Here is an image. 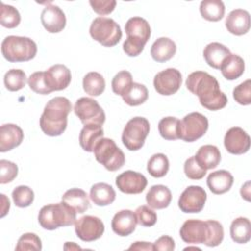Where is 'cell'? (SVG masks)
Segmentation results:
<instances>
[{"label":"cell","instance_id":"6da1fadb","mask_svg":"<svg viewBox=\"0 0 251 251\" xmlns=\"http://www.w3.org/2000/svg\"><path fill=\"white\" fill-rule=\"evenodd\" d=\"M187 89L199 99L200 104L211 111H218L226 107L227 97L220 89L218 80L203 71L191 73L185 81Z\"/></svg>","mask_w":251,"mask_h":251},{"label":"cell","instance_id":"7a4b0ae2","mask_svg":"<svg viewBox=\"0 0 251 251\" xmlns=\"http://www.w3.org/2000/svg\"><path fill=\"white\" fill-rule=\"evenodd\" d=\"M72 104L66 97L57 96L47 102L39 120L41 130L49 136H59L67 128Z\"/></svg>","mask_w":251,"mask_h":251},{"label":"cell","instance_id":"3957f363","mask_svg":"<svg viewBox=\"0 0 251 251\" xmlns=\"http://www.w3.org/2000/svg\"><path fill=\"white\" fill-rule=\"evenodd\" d=\"M76 212L65 202L43 206L38 213V223L44 229L54 230L75 223Z\"/></svg>","mask_w":251,"mask_h":251},{"label":"cell","instance_id":"277c9868","mask_svg":"<svg viewBox=\"0 0 251 251\" xmlns=\"http://www.w3.org/2000/svg\"><path fill=\"white\" fill-rule=\"evenodd\" d=\"M1 52L4 58L11 63L27 62L35 57L37 46L28 37L9 35L2 41Z\"/></svg>","mask_w":251,"mask_h":251},{"label":"cell","instance_id":"5b68a950","mask_svg":"<svg viewBox=\"0 0 251 251\" xmlns=\"http://www.w3.org/2000/svg\"><path fill=\"white\" fill-rule=\"evenodd\" d=\"M93 153L96 161L110 172L120 170L126 163L124 152L111 138L102 137L94 146Z\"/></svg>","mask_w":251,"mask_h":251},{"label":"cell","instance_id":"8992f818","mask_svg":"<svg viewBox=\"0 0 251 251\" xmlns=\"http://www.w3.org/2000/svg\"><path fill=\"white\" fill-rule=\"evenodd\" d=\"M90 36L106 47H113L119 43L122 38L120 25L110 18L97 17L89 27Z\"/></svg>","mask_w":251,"mask_h":251},{"label":"cell","instance_id":"52a82bcc","mask_svg":"<svg viewBox=\"0 0 251 251\" xmlns=\"http://www.w3.org/2000/svg\"><path fill=\"white\" fill-rule=\"evenodd\" d=\"M149 130L150 125L146 118L134 117L125 126L122 134V141L128 150H139L144 145Z\"/></svg>","mask_w":251,"mask_h":251},{"label":"cell","instance_id":"ba28073f","mask_svg":"<svg viewBox=\"0 0 251 251\" xmlns=\"http://www.w3.org/2000/svg\"><path fill=\"white\" fill-rule=\"evenodd\" d=\"M75 114L83 124L86 125H100L105 123L106 115L104 110L98 102L89 97H81L77 99L74 107Z\"/></svg>","mask_w":251,"mask_h":251},{"label":"cell","instance_id":"9c48e42d","mask_svg":"<svg viewBox=\"0 0 251 251\" xmlns=\"http://www.w3.org/2000/svg\"><path fill=\"white\" fill-rule=\"evenodd\" d=\"M208 119L198 112L186 115L180 121V139L193 142L202 137L208 130Z\"/></svg>","mask_w":251,"mask_h":251},{"label":"cell","instance_id":"30bf717a","mask_svg":"<svg viewBox=\"0 0 251 251\" xmlns=\"http://www.w3.org/2000/svg\"><path fill=\"white\" fill-rule=\"evenodd\" d=\"M75 230L79 239L91 242L99 239L103 235L105 226L98 217L86 215L75 221Z\"/></svg>","mask_w":251,"mask_h":251},{"label":"cell","instance_id":"8fae6325","mask_svg":"<svg viewBox=\"0 0 251 251\" xmlns=\"http://www.w3.org/2000/svg\"><path fill=\"white\" fill-rule=\"evenodd\" d=\"M207 200V193L201 186L186 187L178 198V207L183 213H199L203 210Z\"/></svg>","mask_w":251,"mask_h":251},{"label":"cell","instance_id":"7c38bea8","mask_svg":"<svg viewBox=\"0 0 251 251\" xmlns=\"http://www.w3.org/2000/svg\"><path fill=\"white\" fill-rule=\"evenodd\" d=\"M182 76L178 70L175 68H168L159 72L153 80L156 91L161 95H173L180 87Z\"/></svg>","mask_w":251,"mask_h":251},{"label":"cell","instance_id":"4fadbf2b","mask_svg":"<svg viewBox=\"0 0 251 251\" xmlns=\"http://www.w3.org/2000/svg\"><path fill=\"white\" fill-rule=\"evenodd\" d=\"M179 235L181 239L190 244H205L209 237V226L207 221L190 219L185 221L180 229Z\"/></svg>","mask_w":251,"mask_h":251},{"label":"cell","instance_id":"5bb4252c","mask_svg":"<svg viewBox=\"0 0 251 251\" xmlns=\"http://www.w3.org/2000/svg\"><path fill=\"white\" fill-rule=\"evenodd\" d=\"M116 185L126 194H139L145 189L147 179L142 174L129 170L116 177Z\"/></svg>","mask_w":251,"mask_h":251},{"label":"cell","instance_id":"9a60e30c","mask_svg":"<svg viewBox=\"0 0 251 251\" xmlns=\"http://www.w3.org/2000/svg\"><path fill=\"white\" fill-rule=\"evenodd\" d=\"M224 144L226 151L230 154L241 155L250 148V136L241 127L233 126L226 131Z\"/></svg>","mask_w":251,"mask_h":251},{"label":"cell","instance_id":"2e32d148","mask_svg":"<svg viewBox=\"0 0 251 251\" xmlns=\"http://www.w3.org/2000/svg\"><path fill=\"white\" fill-rule=\"evenodd\" d=\"M44 77L51 92L67 88L72 80L71 71L62 64L51 66L44 72Z\"/></svg>","mask_w":251,"mask_h":251},{"label":"cell","instance_id":"e0dca14e","mask_svg":"<svg viewBox=\"0 0 251 251\" xmlns=\"http://www.w3.org/2000/svg\"><path fill=\"white\" fill-rule=\"evenodd\" d=\"M40 21L44 28L50 33L62 31L66 26L65 13L56 5L48 4L41 12Z\"/></svg>","mask_w":251,"mask_h":251},{"label":"cell","instance_id":"ac0fdd59","mask_svg":"<svg viewBox=\"0 0 251 251\" xmlns=\"http://www.w3.org/2000/svg\"><path fill=\"white\" fill-rule=\"evenodd\" d=\"M137 219L135 213L130 210H121L117 212L112 220L111 226L113 231L119 236L131 234L136 227Z\"/></svg>","mask_w":251,"mask_h":251},{"label":"cell","instance_id":"d6986e66","mask_svg":"<svg viewBox=\"0 0 251 251\" xmlns=\"http://www.w3.org/2000/svg\"><path fill=\"white\" fill-rule=\"evenodd\" d=\"M24 140L22 128L15 124H4L0 127V152H7L19 146Z\"/></svg>","mask_w":251,"mask_h":251},{"label":"cell","instance_id":"ffe728a7","mask_svg":"<svg viewBox=\"0 0 251 251\" xmlns=\"http://www.w3.org/2000/svg\"><path fill=\"white\" fill-rule=\"evenodd\" d=\"M227 31L234 35H243L250 29V15L246 10H232L226 19Z\"/></svg>","mask_w":251,"mask_h":251},{"label":"cell","instance_id":"44dd1931","mask_svg":"<svg viewBox=\"0 0 251 251\" xmlns=\"http://www.w3.org/2000/svg\"><path fill=\"white\" fill-rule=\"evenodd\" d=\"M125 30L128 38L139 41L144 45L151 35V28L148 22L141 17H132L128 19L125 25Z\"/></svg>","mask_w":251,"mask_h":251},{"label":"cell","instance_id":"7402d4cb","mask_svg":"<svg viewBox=\"0 0 251 251\" xmlns=\"http://www.w3.org/2000/svg\"><path fill=\"white\" fill-rule=\"evenodd\" d=\"M233 184L232 175L226 170H219L211 173L207 177V185L214 194H224L227 192Z\"/></svg>","mask_w":251,"mask_h":251},{"label":"cell","instance_id":"603a6c76","mask_svg":"<svg viewBox=\"0 0 251 251\" xmlns=\"http://www.w3.org/2000/svg\"><path fill=\"white\" fill-rule=\"evenodd\" d=\"M229 49L220 42H211L203 50V56L206 63L217 70H220L224 61L230 55Z\"/></svg>","mask_w":251,"mask_h":251},{"label":"cell","instance_id":"cb8c5ba5","mask_svg":"<svg viewBox=\"0 0 251 251\" xmlns=\"http://www.w3.org/2000/svg\"><path fill=\"white\" fill-rule=\"evenodd\" d=\"M172 201L171 190L163 184H156L150 187L146 193V202L153 209H165Z\"/></svg>","mask_w":251,"mask_h":251},{"label":"cell","instance_id":"d4e9b609","mask_svg":"<svg viewBox=\"0 0 251 251\" xmlns=\"http://www.w3.org/2000/svg\"><path fill=\"white\" fill-rule=\"evenodd\" d=\"M176 52V43L168 37L158 38L151 46V56L154 61L164 63L171 60Z\"/></svg>","mask_w":251,"mask_h":251},{"label":"cell","instance_id":"484cf974","mask_svg":"<svg viewBox=\"0 0 251 251\" xmlns=\"http://www.w3.org/2000/svg\"><path fill=\"white\" fill-rule=\"evenodd\" d=\"M62 201L75 209L78 214H82L90 208L88 195L80 188H71L67 190L62 196Z\"/></svg>","mask_w":251,"mask_h":251},{"label":"cell","instance_id":"4316f807","mask_svg":"<svg viewBox=\"0 0 251 251\" xmlns=\"http://www.w3.org/2000/svg\"><path fill=\"white\" fill-rule=\"evenodd\" d=\"M104 130L100 125L83 126L79 133V145L86 152H93L96 143L103 137Z\"/></svg>","mask_w":251,"mask_h":251},{"label":"cell","instance_id":"83f0119b","mask_svg":"<svg viewBox=\"0 0 251 251\" xmlns=\"http://www.w3.org/2000/svg\"><path fill=\"white\" fill-rule=\"evenodd\" d=\"M204 170L215 169L221 162V153L217 146L207 144L201 146L194 156Z\"/></svg>","mask_w":251,"mask_h":251},{"label":"cell","instance_id":"f1b7e54d","mask_svg":"<svg viewBox=\"0 0 251 251\" xmlns=\"http://www.w3.org/2000/svg\"><path fill=\"white\" fill-rule=\"evenodd\" d=\"M90 199L97 206H108L116 199V191L114 188L105 182H98L90 188Z\"/></svg>","mask_w":251,"mask_h":251},{"label":"cell","instance_id":"f546056e","mask_svg":"<svg viewBox=\"0 0 251 251\" xmlns=\"http://www.w3.org/2000/svg\"><path fill=\"white\" fill-rule=\"evenodd\" d=\"M223 76L227 80H234L240 77L245 70L244 60L235 54H230L220 68Z\"/></svg>","mask_w":251,"mask_h":251},{"label":"cell","instance_id":"4dcf8cb0","mask_svg":"<svg viewBox=\"0 0 251 251\" xmlns=\"http://www.w3.org/2000/svg\"><path fill=\"white\" fill-rule=\"evenodd\" d=\"M231 239L239 244L247 243L251 237V224L245 217L234 219L229 228Z\"/></svg>","mask_w":251,"mask_h":251},{"label":"cell","instance_id":"1f68e13d","mask_svg":"<svg viewBox=\"0 0 251 251\" xmlns=\"http://www.w3.org/2000/svg\"><path fill=\"white\" fill-rule=\"evenodd\" d=\"M200 14L209 22H218L225 16V5L221 0H203L200 3Z\"/></svg>","mask_w":251,"mask_h":251},{"label":"cell","instance_id":"d6a6232c","mask_svg":"<svg viewBox=\"0 0 251 251\" xmlns=\"http://www.w3.org/2000/svg\"><path fill=\"white\" fill-rule=\"evenodd\" d=\"M158 129L166 140L180 139V121L176 117H165L160 120Z\"/></svg>","mask_w":251,"mask_h":251},{"label":"cell","instance_id":"836d02e7","mask_svg":"<svg viewBox=\"0 0 251 251\" xmlns=\"http://www.w3.org/2000/svg\"><path fill=\"white\" fill-rule=\"evenodd\" d=\"M122 97L126 104L129 106H138L147 100L148 90L145 85L138 82H132Z\"/></svg>","mask_w":251,"mask_h":251},{"label":"cell","instance_id":"e575fe53","mask_svg":"<svg viewBox=\"0 0 251 251\" xmlns=\"http://www.w3.org/2000/svg\"><path fill=\"white\" fill-rule=\"evenodd\" d=\"M83 90L90 96H99L105 90V79L97 72L87 73L82 79Z\"/></svg>","mask_w":251,"mask_h":251},{"label":"cell","instance_id":"d590c367","mask_svg":"<svg viewBox=\"0 0 251 251\" xmlns=\"http://www.w3.org/2000/svg\"><path fill=\"white\" fill-rule=\"evenodd\" d=\"M170 163L167 156L163 153H157L150 157L147 163V172L153 177H163L167 175Z\"/></svg>","mask_w":251,"mask_h":251},{"label":"cell","instance_id":"8d00e7d4","mask_svg":"<svg viewBox=\"0 0 251 251\" xmlns=\"http://www.w3.org/2000/svg\"><path fill=\"white\" fill-rule=\"evenodd\" d=\"M26 75L20 69H11L4 75V84L9 91H18L25 87Z\"/></svg>","mask_w":251,"mask_h":251},{"label":"cell","instance_id":"74e56055","mask_svg":"<svg viewBox=\"0 0 251 251\" xmlns=\"http://www.w3.org/2000/svg\"><path fill=\"white\" fill-rule=\"evenodd\" d=\"M21 22V16L19 11L11 6L1 3V13H0V24L2 26L7 28H14L19 25Z\"/></svg>","mask_w":251,"mask_h":251},{"label":"cell","instance_id":"f35d334b","mask_svg":"<svg viewBox=\"0 0 251 251\" xmlns=\"http://www.w3.org/2000/svg\"><path fill=\"white\" fill-rule=\"evenodd\" d=\"M12 198L17 207L25 208L32 204L34 193L30 187L26 185H19L12 191Z\"/></svg>","mask_w":251,"mask_h":251},{"label":"cell","instance_id":"ab89813d","mask_svg":"<svg viewBox=\"0 0 251 251\" xmlns=\"http://www.w3.org/2000/svg\"><path fill=\"white\" fill-rule=\"evenodd\" d=\"M132 82L131 74L127 71H121L112 79V90L115 94L122 96Z\"/></svg>","mask_w":251,"mask_h":251},{"label":"cell","instance_id":"60d3db41","mask_svg":"<svg viewBox=\"0 0 251 251\" xmlns=\"http://www.w3.org/2000/svg\"><path fill=\"white\" fill-rule=\"evenodd\" d=\"M42 243L41 239L32 232L24 233L18 240L16 245L17 251H24V250H41Z\"/></svg>","mask_w":251,"mask_h":251},{"label":"cell","instance_id":"b9f144b4","mask_svg":"<svg viewBox=\"0 0 251 251\" xmlns=\"http://www.w3.org/2000/svg\"><path fill=\"white\" fill-rule=\"evenodd\" d=\"M207 223L209 226V237L205 245L209 247L220 245L224 239V227L222 224L215 220H208Z\"/></svg>","mask_w":251,"mask_h":251},{"label":"cell","instance_id":"7bdbcfd3","mask_svg":"<svg viewBox=\"0 0 251 251\" xmlns=\"http://www.w3.org/2000/svg\"><path fill=\"white\" fill-rule=\"evenodd\" d=\"M183 171L185 176L189 178V179H193V180H198L201 179L205 176L207 171L204 170L196 161L195 157L192 156L190 158H188L184 165H183Z\"/></svg>","mask_w":251,"mask_h":251},{"label":"cell","instance_id":"ee69618b","mask_svg":"<svg viewBox=\"0 0 251 251\" xmlns=\"http://www.w3.org/2000/svg\"><path fill=\"white\" fill-rule=\"evenodd\" d=\"M233 99L240 105H250L251 104V80L246 79L236 87H234Z\"/></svg>","mask_w":251,"mask_h":251},{"label":"cell","instance_id":"f6af8a7d","mask_svg":"<svg viewBox=\"0 0 251 251\" xmlns=\"http://www.w3.org/2000/svg\"><path fill=\"white\" fill-rule=\"evenodd\" d=\"M28 86L32 91L38 94H49L51 93V90L46 84L45 77H44V72H35L30 75V76L27 78Z\"/></svg>","mask_w":251,"mask_h":251},{"label":"cell","instance_id":"bcb514c9","mask_svg":"<svg viewBox=\"0 0 251 251\" xmlns=\"http://www.w3.org/2000/svg\"><path fill=\"white\" fill-rule=\"evenodd\" d=\"M137 224L142 226H153L157 222V214L148 206L141 205L135 210Z\"/></svg>","mask_w":251,"mask_h":251},{"label":"cell","instance_id":"7dc6e473","mask_svg":"<svg viewBox=\"0 0 251 251\" xmlns=\"http://www.w3.org/2000/svg\"><path fill=\"white\" fill-rule=\"evenodd\" d=\"M18 166L8 160H0V183L5 184L13 181L18 176Z\"/></svg>","mask_w":251,"mask_h":251},{"label":"cell","instance_id":"c3c4849f","mask_svg":"<svg viewBox=\"0 0 251 251\" xmlns=\"http://www.w3.org/2000/svg\"><path fill=\"white\" fill-rule=\"evenodd\" d=\"M89 4L95 13L100 16H105L114 11L117 2L115 0H90Z\"/></svg>","mask_w":251,"mask_h":251},{"label":"cell","instance_id":"681fc988","mask_svg":"<svg viewBox=\"0 0 251 251\" xmlns=\"http://www.w3.org/2000/svg\"><path fill=\"white\" fill-rule=\"evenodd\" d=\"M144 46L145 45L143 43L126 37V39L124 41L123 49H124L125 53L127 56H129V57H136V56H138L143 51Z\"/></svg>","mask_w":251,"mask_h":251},{"label":"cell","instance_id":"f907efd6","mask_svg":"<svg viewBox=\"0 0 251 251\" xmlns=\"http://www.w3.org/2000/svg\"><path fill=\"white\" fill-rule=\"evenodd\" d=\"M154 250H164V251H172L175 249V241L169 235H162L159 237L154 243Z\"/></svg>","mask_w":251,"mask_h":251},{"label":"cell","instance_id":"816d5d0a","mask_svg":"<svg viewBox=\"0 0 251 251\" xmlns=\"http://www.w3.org/2000/svg\"><path fill=\"white\" fill-rule=\"evenodd\" d=\"M128 250H145V251H152L154 250L153 243L146 242V241H136L132 243L128 248Z\"/></svg>","mask_w":251,"mask_h":251},{"label":"cell","instance_id":"f5cc1de1","mask_svg":"<svg viewBox=\"0 0 251 251\" xmlns=\"http://www.w3.org/2000/svg\"><path fill=\"white\" fill-rule=\"evenodd\" d=\"M0 196H1V198H2V203H3V205H2V213H1V217L3 218V217L9 212V209H10V201H9V199L6 197L5 194H1Z\"/></svg>","mask_w":251,"mask_h":251},{"label":"cell","instance_id":"db71d44e","mask_svg":"<svg viewBox=\"0 0 251 251\" xmlns=\"http://www.w3.org/2000/svg\"><path fill=\"white\" fill-rule=\"evenodd\" d=\"M69 245H70V247H67V248H65V250H69V249H81L79 246H77V245H75V242H67Z\"/></svg>","mask_w":251,"mask_h":251},{"label":"cell","instance_id":"11a10c76","mask_svg":"<svg viewBox=\"0 0 251 251\" xmlns=\"http://www.w3.org/2000/svg\"><path fill=\"white\" fill-rule=\"evenodd\" d=\"M185 250L186 249H197V250H200V248H198V247H186V248H184Z\"/></svg>","mask_w":251,"mask_h":251}]
</instances>
